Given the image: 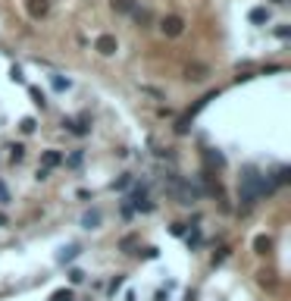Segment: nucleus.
<instances>
[{"label":"nucleus","instance_id":"nucleus-1","mask_svg":"<svg viewBox=\"0 0 291 301\" xmlns=\"http://www.w3.org/2000/svg\"><path fill=\"white\" fill-rule=\"evenodd\" d=\"M266 192H273V182L266 179V176H260L254 166H244V172H241V185H238V198H241V204H244V207L257 204Z\"/></svg>","mask_w":291,"mask_h":301},{"label":"nucleus","instance_id":"nucleus-2","mask_svg":"<svg viewBox=\"0 0 291 301\" xmlns=\"http://www.w3.org/2000/svg\"><path fill=\"white\" fill-rule=\"evenodd\" d=\"M160 32L166 34V38H179V34L185 32V19L176 16V13H172V16H163L160 19Z\"/></svg>","mask_w":291,"mask_h":301},{"label":"nucleus","instance_id":"nucleus-3","mask_svg":"<svg viewBox=\"0 0 291 301\" xmlns=\"http://www.w3.org/2000/svg\"><path fill=\"white\" fill-rule=\"evenodd\" d=\"M94 50L100 56H113L116 50H119V41L113 38V34H97V41H94Z\"/></svg>","mask_w":291,"mask_h":301},{"label":"nucleus","instance_id":"nucleus-4","mask_svg":"<svg viewBox=\"0 0 291 301\" xmlns=\"http://www.w3.org/2000/svg\"><path fill=\"white\" fill-rule=\"evenodd\" d=\"M185 78H188V82H204V78H210V66H204V63L185 66Z\"/></svg>","mask_w":291,"mask_h":301},{"label":"nucleus","instance_id":"nucleus-5","mask_svg":"<svg viewBox=\"0 0 291 301\" xmlns=\"http://www.w3.org/2000/svg\"><path fill=\"white\" fill-rule=\"evenodd\" d=\"M25 10L31 19H44L50 13V0H25Z\"/></svg>","mask_w":291,"mask_h":301},{"label":"nucleus","instance_id":"nucleus-6","mask_svg":"<svg viewBox=\"0 0 291 301\" xmlns=\"http://www.w3.org/2000/svg\"><path fill=\"white\" fill-rule=\"evenodd\" d=\"M129 16H135V22H138L141 28H150V22H154V13H150L147 6H135Z\"/></svg>","mask_w":291,"mask_h":301},{"label":"nucleus","instance_id":"nucleus-7","mask_svg":"<svg viewBox=\"0 0 291 301\" xmlns=\"http://www.w3.org/2000/svg\"><path fill=\"white\" fill-rule=\"evenodd\" d=\"M248 19L254 22V26H263V22H270V6H254L251 13H248Z\"/></svg>","mask_w":291,"mask_h":301},{"label":"nucleus","instance_id":"nucleus-8","mask_svg":"<svg viewBox=\"0 0 291 301\" xmlns=\"http://www.w3.org/2000/svg\"><path fill=\"white\" fill-rule=\"evenodd\" d=\"M41 164H44V170H50V166H60V164H63V154H60V150H44Z\"/></svg>","mask_w":291,"mask_h":301},{"label":"nucleus","instance_id":"nucleus-9","mask_svg":"<svg viewBox=\"0 0 291 301\" xmlns=\"http://www.w3.org/2000/svg\"><path fill=\"white\" fill-rule=\"evenodd\" d=\"M100 220H103L100 210H88L85 216H81V226H85V229H97V226H100Z\"/></svg>","mask_w":291,"mask_h":301},{"label":"nucleus","instance_id":"nucleus-10","mask_svg":"<svg viewBox=\"0 0 291 301\" xmlns=\"http://www.w3.org/2000/svg\"><path fill=\"white\" fill-rule=\"evenodd\" d=\"M110 6L116 10V13H125V16H129L132 10L138 6V0H110Z\"/></svg>","mask_w":291,"mask_h":301},{"label":"nucleus","instance_id":"nucleus-11","mask_svg":"<svg viewBox=\"0 0 291 301\" xmlns=\"http://www.w3.org/2000/svg\"><path fill=\"white\" fill-rule=\"evenodd\" d=\"M78 254H81V248H78V245H69V248H63V251H60V258H56V260H60V264H69V260H75Z\"/></svg>","mask_w":291,"mask_h":301},{"label":"nucleus","instance_id":"nucleus-12","mask_svg":"<svg viewBox=\"0 0 291 301\" xmlns=\"http://www.w3.org/2000/svg\"><path fill=\"white\" fill-rule=\"evenodd\" d=\"M270 248H273V238L270 236H257V238H254V251H257V254H266Z\"/></svg>","mask_w":291,"mask_h":301},{"label":"nucleus","instance_id":"nucleus-13","mask_svg":"<svg viewBox=\"0 0 291 301\" xmlns=\"http://www.w3.org/2000/svg\"><path fill=\"white\" fill-rule=\"evenodd\" d=\"M81 160H85V150H72L69 157H63V164H66L69 170H75V166H81Z\"/></svg>","mask_w":291,"mask_h":301},{"label":"nucleus","instance_id":"nucleus-14","mask_svg":"<svg viewBox=\"0 0 291 301\" xmlns=\"http://www.w3.org/2000/svg\"><path fill=\"white\" fill-rule=\"evenodd\" d=\"M207 164H210V166H219V170H223V166H226V157L219 154V150H207Z\"/></svg>","mask_w":291,"mask_h":301},{"label":"nucleus","instance_id":"nucleus-15","mask_svg":"<svg viewBox=\"0 0 291 301\" xmlns=\"http://www.w3.org/2000/svg\"><path fill=\"white\" fill-rule=\"evenodd\" d=\"M9 160H13V164H22V160H25V148L22 144H9Z\"/></svg>","mask_w":291,"mask_h":301},{"label":"nucleus","instance_id":"nucleus-16","mask_svg":"<svg viewBox=\"0 0 291 301\" xmlns=\"http://www.w3.org/2000/svg\"><path fill=\"white\" fill-rule=\"evenodd\" d=\"M50 301H75V292L72 288H60V292H53Z\"/></svg>","mask_w":291,"mask_h":301},{"label":"nucleus","instance_id":"nucleus-17","mask_svg":"<svg viewBox=\"0 0 291 301\" xmlns=\"http://www.w3.org/2000/svg\"><path fill=\"white\" fill-rule=\"evenodd\" d=\"M19 129H22V135H31L34 129H38V122H34L31 116H25V120H22V122H19Z\"/></svg>","mask_w":291,"mask_h":301},{"label":"nucleus","instance_id":"nucleus-18","mask_svg":"<svg viewBox=\"0 0 291 301\" xmlns=\"http://www.w3.org/2000/svg\"><path fill=\"white\" fill-rule=\"evenodd\" d=\"M50 85H53L56 91H66V88L72 85V82H69V78H63V76H50Z\"/></svg>","mask_w":291,"mask_h":301},{"label":"nucleus","instance_id":"nucleus-19","mask_svg":"<svg viewBox=\"0 0 291 301\" xmlns=\"http://www.w3.org/2000/svg\"><path fill=\"white\" fill-rule=\"evenodd\" d=\"M28 94H31V100L38 104V107H47V98H44V91H38V88H28Z\"/></svg>","mask_w":291,"mask_h":301},{"label":"nucleus","instance_id":"nucleus-20","mask_svg":"<svg viewBox=\"0 0 291 301\" xmlns=\"http://www.w3.org/2000/svg\"><path fill=\"white\" fill-rule=\"evenodd\" d=\"M122 286H125V276H122V273H119V276H113V282H110V295H116Z\"/></svg>","mask_w":291,"mask_h":301},{"label":"nucleus","instance_id":"nucleus-21","mask_svg":"<svg viewBox=\"0 0 291 301\" xmlns=\"http://www.w3.org/2000/svg\"><path fill=\"white\" fill-rule=\"evenodd\" d=\"M9 78H13V82H19V85H25V76H22V69H19V66L9 69Z\"/></svg>","mask_w":291,"mask_h":301},{"label":"nucleus","instance_id":"nucleus-22","mask_svg":"<svg viewBox=\"0 0 291 301\" xmlns=\"http://www.w3.org/2000/svg\"><path fill=\"white\" fill-rule=\"evenodd\" d=\"M276 182H279V185L288 182V166H279V170H276Z\"/></svg>","mask_w":291,"mask_h":301},{"label":"nucleus","instance_id":"nucleus-23","mask_svg":"<svg viewBox=\"0 0 291 301\" xmlns=\"http://www.w3.org/2000/svg\"><path fill=\"white\" fill-rule=\"evenodd\" d=\"M69 282H85V273H81V270H69Z\"/></svg>","mask_w":291,"mask_h":301},{"label":"nucleus","instance_id":"nucleus-24","mask_svg":"<svg viewBox=\"0 0 291 301\" xmlns=\"http://www.w3.org/2000/svg\"><path fill=\"white\" fill-rule=\"evenodd\" d=\"M129 182H132V176H129V172H122V176H119V182H113V188H125Z\"/></svg>","mask_w":291,"mask_h":301},{"label":"nucleus","instance_id":"nucleus-25","mask_svg":"<svg viewBox=\"0 0 291 301\" xmlns=\"http://www.w3.org/2000/svg\"><path fill=\"white\" fill-rule=\"evenodd\" d=\"M197 245H201V232H197V229H194V232L188 236V248H197Z\"/></svg>","mask_w":291,"mask_h":301},{"label":"nucleus","instance_id":"nucleus-26","mask_svg":"<svg viewBox=\"0 0 291 301\" xmlns=\"http://www.w3.org/2000/svg\"><path fill=\"white\" fill-rule=\"evenodd\" d=\"M226 254H229V248H219V254H213V267H216V264H223V260H226Z\"/></svg>","mask_w":291,"mask_h":301},{"label":"nucleus","instance_id":"nucleus-27","mask_svg":"<svg viewBox=\"0 0 291 301\" xmlns=\"http://www.w3.org/2000/svg\"><path fill=\"white\" fill-rule=\"evenodd\" d=\"M276 34H279V38H282V41H285V38H288V34H291V28H288V26H279V28H276Z\"/></svg>","mask_w":291,"mask_h":301},{"label":"nucleus","instance_id":"nucleus-28","mask_svg":"<svg viewBox=\"0 0 291 301\" xmlns=\"http://www.w3.org/2000/svg\"><path fill=\"white\" fill-rule=\"evenodd\" d=\"M9 201V194H6V188H3V182H0V204H6Z\"/></svg>","mask_w":291,"mask_h":301},{"label":"nucleus","instance_id":"nucleus-29","mask_svg":"<svg viewBox=\"0 0 291 301\" xmlns=\"http://www.w3.org/2000/svg\"><path fill=\"white\" fill-rule=\"evenodd\" d=\"M3 226H6V216H3V214H0V229H3Z\"/></svg>","mask_w":291,"mask_h":301},{"label":"nucleus","instance_id":"nucleus-30","mask_svg":"<svg viewBox=\"0 0 291 301\" xmlns=\"http://www.w3.org/2000/svg\"><path fill=\"white\" fill-rule=\"evenodd\" d=\"M125 301H138V298H135V292H129V298H125Z\"/></svg>","mask_w":291,"mask_h":301},{"label":"nucleus","instance_id":"nucleus-31","mask_svg":"<svg viewBox=\"0 0 291 301\" xmlns=\"http://www.w3.org/2000/svg\"><path fill=\"white\" fill-rule=\"evenodd\" d=\"M273 4H285V0H273Z\"/></svg>","mask_w":291,"mask_h":301}]
</instances>
